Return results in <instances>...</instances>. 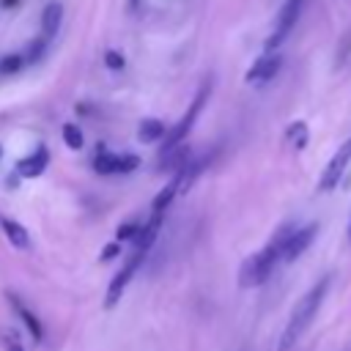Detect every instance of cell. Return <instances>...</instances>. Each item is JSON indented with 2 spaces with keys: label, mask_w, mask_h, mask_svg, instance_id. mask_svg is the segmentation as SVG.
Listing matches in <instances>:
<instances>
[{
  "label": "cell",
  "mask_w": 351,
  "mask_h": 351,
  "mask_svg": "<svg viewBox=\"0 0 351 351\" xmlns=\"http://www.w3.org/2000/svg\"><path fill=\"white\" fill-rule=\"evenodd\" d=\"M140 165V159L134 154H115V165H112V176H129L134 173Z\"/></svg>",
  "instance_id": "14"
},
{
  "label": "cell",
  "mask_w": 351,
  "mask_h": 351,
  "mask_svg": "<svg viewBox=\"0 0 351 351\" xmlns=\"http://www.w3.org/2000/svg\"><path fill=\"white\" fill-rule=\"evenodd\" d=\"M0 154H3V151H0Z\"/></svg>",
  "instance_id": "25"
},
{
  "label": "cell",
  "mask_w": 351,
  "mask_h": 351,
  "mask_svg": "<svg viewBox=\"0 0 351 351\" xmlns=\"http://www.w3.org/2000/svg\"><path fill=\"white\" fill-rule=\"evenodd\" d=\"M291 230L293 228H282L261 252L250 255L241 263V269H239V285L241 288H258V285H263L269 280V274L274 271L277 261H282V247H285V239H288Z\"/></svg>",
  "instance_id": "2"
},
{
  "label": "cell",
  "mask_w": 351,
  "mask_h": 351,
  "mask_svg": "<svg viewBox=\"0 0 351 351\" xmlns=\"http://www.w3.org/2000/svg\"><path fill=\"white\" fill-rule=\"evenodd\" d=\"M137 233H140V225H137V222H126V225H121V228L115 230V239H118V241H129V239L134 241Z\"/></svg>",
  "instance_id": "19"
},
{
  "label": "cell",
  "mask_w": 351,
  "mask_h": 351,
  "mask_svg": "<svg viewBox=\"0 0 351 351\" xmlns=\"http://www.w3.org/2000/svg\"><path fill=\"white\" fill-rule=\"evenodd\" d=\"M277 69H280V55H263V58L255 60V66L244 74V80H247V82H266V80H271V77L277 74Z\"/></svg>",
  "instance_id": "10"
},
{
  "label": "cell",
  "mask_w": 351,
  "mask_h": 351,
  "mask_svg": "<svg viewBox=\"0 0 351 351\" xmlns=\"http://www.w3.org/2000/svg\"><path fill=\"white\" fill-rule=\"evenodd\" d=\"M118 252H121V241H112V244H107V247H104V252H101V261H112Z\"/></svg>",
  "instance_id": "22"
},
{
  "label": "cell",
  "mask_w": 351,
  "mask_h": 351,
  "mask_svg": "<svg viewBox=\"0 0 351 351\" xmlns=\"http://www.w3.org/2000/svg\"><path fill=\"white\" fill-rule=\"evenodd\" d=\"M178 192V181H176V176H173V181L156 195V200H154V214H162L167 206H170V200H173V195Z\"/></svg>",
  "instance_id": "15"
},
{
  "label": "cell",
  "mask_w": 351,
  "mask_h": 351,
  "mask_svg": "<svg viewBox=\"0 0 351 351\" xmlns=\"http://www.w3.org/2000/svg\"><path fill=\"white\" fill-rule=\"evenodd\" d=\"M165 123L159 121V118H143L140 121V132H137V137L143 140V143H156V140H165Z\"/></svg>",
  "instance_id": "12"
},
{
  "label": "cell",
  "mask_w": 351,
  "mask_h": 351,
  "mask_svg": "<svg viewBox=\"0 0 351 351\" xmlns=\"http://www.w3.org/2000/svg\"><path fill=\"white\" fill-rule=\"evenodd\" d=\"M137 5H140V0H132V11H134V8H137Z\"/></svg>",
  "instance_id": "23"
},
{
  "label": "cell",
  "mask_w": 351,
  "mask_h": 351,
  "mask_svg": "<svg viewBox=\"0 0 351 351\" xmlns=\"http://www.w3.org/2000/svg\"><path fill=\"white\" fill-rule=\"evenodd\" d=\"M348 241H351V219H348Z\"/></svg>",
  "instance_id": "24"
},
{
  "label": "cell",
  "mask_w": 351,
  "mask_h": 351,
  "mask_svg": "<svg viewBox=\"0 0 351 351\" xmlns=\"http://www.w3.org/2000/svg\"><path fill=\"white\" fill-rule=\"evenodd\" d=\"M302 5H304V0H285V3H282L280 14H277V19H274V33L266 38V49H269V52L277 49V47L288 38V33L293 30V25H296V19H299V14H302Z\"/></svg>",
  "instance_id": "5"
},
{
  "label": "cell",
  "mask_w": 351,
  "mask_h": 351,
  "mask_svg": "<svg viewBox=\"0 0 351 351\" xmlns=\"http://www.w3.org/2000/svg\"><path fill=\"white\" fill-rule=\"evenodd\" d=\"M112 165H115V154H99L93 159V170L99 176H112Z\"/></svg>",
  "instance_id": "17"
},
{
  "label": "cell",
  "mask_w": 351,
  "mask_h": 351,
  "mask_svg": "<svg viewBox=\"0 0 351 351\" xmlns=\"http://www.w3.org/2000/svg\"><path fill=\"white\" fill-rule=\"evenodd\" d=\"M348 159H351V137L337 148V154L332 156V162L326 165V170H324V176H321V181H318V189L321 192H329V189H335L337 186V181H340V176L346 173V167H348Z\"/></svg>",
  "instance_id": "6"
},
{
  "label": "cell",
  "mask_w": 351,
  "mask_h": 351,
  "mask_svg": "<svg viewBox=\"0 0 351 351\" xmlns=\"http://www.w3.org/2000/svg\"><path fill=\"white\" fill-rule=\"evenodd\" d=\"M145 255L148 252H143V250H132V255L126 258V263L121 266V271L110 280V285H107V299H104V307H115L118 302H121V296H123V291H126V285L132 282V277L137 274V269H140V263L145 261Z\"/></svg>",
  "instance_id": "3"
},
{
  "label": "cell",
  "mask_w": 351,
  "mask_h": 351,
  "mask_svg": "<svg viewBox=\"0 0 351 351\" xmlns=\"http://www.w3.org/2000/svg\"><path fill=\"white\" fill-rule=\"evenodd\" d=\"M63 143H66V148H71V151H80L82 148V132H80V126H74V123H66L63 126Z\"/></svg>",
  "instance_id": "16"
},
{
  "label": "cell",
  "mask_w": 351,
  "mask_h": 351,
  "mask_svg": "<svg viewBox=\"0 0 351 351\" xmlns=\"http://www.w3.org/2000/svg\"><path fill=\"white\" fill-rule=\"evenodd\" d=\"M208 85H203L200 88V93H197V99L192 101V107H189V112L165 134V148H162V154H167V151H173V148H178L181 145V140L189 134V129H192V123L197 121V115H200V110H203V104H206V99H208Z\"/></svg>",
  "instance_id": "4"
},
{
  "label": "cell",
  "mask_w": 351,
  "mask_h": 351,
  "mask_svg": "<svg viewBox=\"0 0 351 351\" xmlns=\"http://www.w3.org/2000/svg\"><path fill=\"white\" fill-rule=\"evenodd\" d=\"M326 291H329V277H321V280H318V282H315V285L296 302V307L291 310L288 324H285V329H282L280 343H277L274 351H291V348L299 343V337L307 332V326H310L313 318L318 315V307L324 304Z\"/></svg>",
  "instance_id": "1"
},
{
  "label": "cell",
  "mask_w": 351,
  "mask_h": 351,
  "mask_svg": "<svg viewBox=\"0 0 351 351\" xmlns=\"http://www.w3.org/2000/svg\"><path fill=\"white\" fill-rule=\"evenodd\" d=\"M47 165H49V151L41 145L36 154L25 156V159L16 165V173H19L22 178H36V176H41V173L47 170Z\"/></svg>",
  "instance_id": "9"
},
{
  "label": "cell",
  "mask_w": 351,
  "mask_h": 351,
  "mask_svg": "<svg viewBox=\"0 0 351 351\" xmlns=\"http://www.w3.org/2000/svg\"><path fill=\"white\" fill-rule=\"evenodd\" d=\"M104 66L112 69V71H121V69L126 66V60H123V55H121L118 49H107V52H104Z\"/></svg>",
  "instance_id": "18"
},
{
  "label": "cell",
  "mask_w": 351,
  "mask_h": 351,
  "mask_svg": "<svg viewBox=\"0 0 351 351\" xmlns=\"http://www.w3.org/2000/svg\"><path fill=\"white\" fill-rule=\"evenodd\" d=\"M8 302H11L14 313L22 318V324L27 326V332L33 335V340H36V343H41V337H44V329H41V321L36 318V313H33V310H30V307H27V304H25V302L16 296V293H8Z\"/></svg>",
  "instance_id": "8"
},
{
  "label": "cell",
  "mask_w": 351,
  "mask_h": 351,
  "mask_svg": "<svg viewBox=\"0 0 351 351\" xmlns=\"http://www.w3.org/2000/svg\"><path fill=\"white\" fill-rule=\"evenodd\" d=\"M60 19H63V5L60 3H49L41 14V27H44V36H55V30L60 27Z\"/></svg>",
  "instance_id": "13"
},
{
  "label": "cell",
  "mask_w": 351,
  "mask_h": 351,
  "mask_svg": "<svg viewBox=\"0 0 351 351\" xmlns=\"http://www.w3.org/2000/svg\"><path fill=\"white\" fill-rule=\"evenodd\" d=\"M0 228L5 233V239L16 247V250H27L30 247V233L16 222V219H8V217H0Z\"/></svg>",
  "instance_id": "11"
},
{
  "label": "cell",
  "mask_w": 351,
  "mask_h": 351,
  "mask_svg": "<svg viewBox=\"0 0 351 351\" xmlns=\"http://www.w3.org/2000/svg\"><path fill=\"white\" fill-rule=\"evenodd\" d=\"M22 69V58L19 55H8L0 60V74H16Z\"/></svg>",
  "instance_id": "20"
},
{
  "label": "cell",
  "mask_w": 351,
  "mask_h": 351,
  "mask_svg": "<svg viewBox=\"0 0 351 351\" xmlns=\"http://www.w3.org/2000/svg\"><path fill=\"white\" fill-rule=\"evenodd\" d=\"M3 348H5V351H25L22 340H19L14 332H3Z\"/></svg>",
  "instance_id": "21"
},
{
  "label": "cell",
  "mask_w": 351,
  "mask_h": 351,
  "mask_svg": "<svg viewBox=\"0 0 351 351\" xmlns=\"http://www.w3.org/2000/svg\"><path fill=\"white\" fill-rule=\"evenodd\" d=\"M315 233H318V225H315V222H310V225H304V228H293V230L288 233V239H285L282 261H296V258L313 244Z\"/></svg>",
  "instance_id": "7"
}]
</instances>
